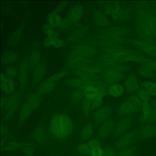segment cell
<instances>
[{"label": "cell", "instance_id": "obj_1", "mask_svg": "<svg viewBox=\"0 0 156 156\" xmlns=\"http://www.w3.org/2000/svg\"><path fill=\"white\" fill-rule=\"evenodd\" d=\"M49 128L50 132L54 138L63 140L69 137L72 133L73 125L68 115L63 113H57L51 118Z\"/></svg>", "mask_w": 156, "mask_h": 156}, {"label": "cell", "instance_id": "obj_2", "mask_svg": "<svg viewBox=\"0 0 156 156\" xmlns=\"http://www.w3.org/2000/svg\"><path fill=\"white\" fill-rule=\"evenodd\" d=\"M105 52L106 55L113 58L120 63L126 62L140 63L143 59V55L138 51L121 46L108 47L105 50Z\"/></svg>", "mask_w": 156, "mask_h": 156}, {"label": "cell", "instance_id": "obj_3", "mask_svg": "<svg viewBox=\"0 0 156 156\" xmlns=\"http://www.w3.org/2000/svg\"><path fill=\"white\" fill-rule=\"evenodd\" d=\"M139 20L146 26L156 38V17L146 2H139L136 7Z\"/></svg>", "mask_w": 156, "mask_h": 156}, {"label": "cell", "instance_id": "obj_4", "mask_svg": "<svg viewBox=\"0 0 156 156\" xmlns=\"http://www.w3.org/2000/svg\"><path fill=\"white\" fill-rule=\"evenodd\" d=\"M69 73L68 71L64 70L51 75L41 83L37 89V93L41 95L49 93L55 88L59 81Z\"/></svg>", "mask_w": 156, "mask_h": 156}, {"label": "cell", "instance_id": "obj_5", "mask_svg": "<svg viewBox=\"0 0 156 156\" xmlns=\"http://www.w3.org/2000/svg\"><path fill=\"white\" fill-rule=\"evenodd\" d=\"M122 43L138 49L151 57L156 58V45L135 39H124Z\"/></svg>", "mask_w": 156, "mask_h": 156}, {"label": "cell", "instance_id": "obj_6", "mask_svg": "<svg viewBox=\"0 0 156 156\" xmlns=\"http://www.w3.org/2000/svg\"><path fill=\"white\" fill-rule=\"evenodd\" d=\"M76 57L82 59L90 57L97 53V49L94 47L87 44H80L75 47L70 53Z\"/></svg>", "mask_w": 156, "mask_h": 156}, {"label": "cell", "instance_id": "obj_7", "mask_svg": "<svg viewBox=\"0 0 156 156\" xmlns=\"http://www.w3.org/2000/svg\"><path fill=\"white\" fill-rule=\"evenodd\" d=\"M20 97L18 94L13 93L9 97L5 98V102L3 108L6 110L5 118L9 119L16 112L19 103Z\"/></svg>", "mask_w": 156, "mask_h": 156}, {"label": "cell", "instance_id": "obj_8", "mask_svg": "<svg viewBox=\"0 0 156 156\" xmlns=\"http://www.w3.org/2000/svg\"><path fill=\"white\" fill-rule=\"evenodd\" d=\"M136 31L140 40L156 45V38L151 31L138 20L136 25Z\"/></svg>", "mask_w": 156, "mask_h": 156}, {"label": "cell", "instance_id": "obj_9", "mask_svg": "<svg viewBox=\"0 0 156 156\" xmlns=\"http://www.w3.org/2000/svg\"><path fill=\"white\" fill-rule=\"evenodd\" d=\"M29 68L28 59L24 58L22 59L20 64L18 72L19 83L22 89L25 88L28 85Z\"/></svg>", "mask_w": 156, "mask_h": 156}, {"label": "cell", "instance_id": "obj_10", "mask_svg": "<svg viewBox=\"0 0 156 156\" xmlns=\"http://www.w3.org/2000/svg\"><path fill=\"white\" fill-rule=\"evenodd\" d=\"M122 73L114 70L105 69L102 75L103 82L108 87L118 83L124 78Z\"/></svg>", "mask_w": 156, "mask_h": 156}, {"label": "cell", "instance_id": "obj_11", "mask_svg": "<svg viewBox=\"0 0 156 156\" xmlns=\"http://www.w3.org/2000/svg\"><path fill=\"white\" fill-rule=\"evenodd\" d=\"M84 12V9L81 5L78 4L74 5L68 11L67 19L70 23H76L81 19Z\"/></svg>", "mask_w": 156, "mask_h": 156}, {"label": "cell", "instance_id": "obj_12", "mask_svg": "<svg viewBox=\"0 0 156 156\" xmlns=\"http://www.w3.org/2000/svg\"><path fill=\"white\" fill-rule=\"evenodd\" d=\"M136 134L135 130L128 132L121 136L116 142L115 147L118 150L126 148L131 143Z\"/></svg>", "mask_w": 156, "mask_h": 156}, {"label": "cell", "instance_id": "obj_13", "mask_svg": "<svg viewBox=\"0 0 156 156\" xmlns=\"http://www.w3.org/2000/svg\"><path fill=\"white\" fill-rule=\"evenodd\" d=\"M112 111L111 108L108 106L101 107L97 110L93 116L95 124L98 125L104 122L109 116Z\"/></svg>", "mask_w": 156, "mask_h": 156}, {"label": "cell", "instance_id": "obj_14", "mask_svg": "<svg viewBox=\"0 0 156 156\" xmlns=\"http://www.w3.org/2000/svg\"><path fill=\"white\" fill-rule=\"evenodd\" d=\"M96 82V81H95ZM95 82L90 81L83 78H77L70 79L65 81L64 84L67 87L82 89L92 84Z\"/></svg>", "mask_w": 156, "mask_h": 156}, {"label": "cell", "instance_id": "obj_15", "mask_svg": "<svg viewBox=\"0 0 156 156\" xmlns=\"http://www.w3.org/2000/svg\"><path fill=\"white\" fill-rule=\"evenodd\" d=\"M0 79L1 87L2 91L7 94H11L14 93L15 85L12 80L3 73L1 74Z\"/></svg>", "mask_w": 156, "mask_h": 156}, {"label": "cell", "instance_id": "obj_16", "mask_svg": "<svg viewBox=\"0 0 156 156\" xmlns=\"http://www.w3.org/2000/svg\"><path fill=\"white\" fill-rule=\"evenodd\" d=\"M140 109L125 101L118 108L117 114L120 116L128 115L139 111Z\"/></svg>", "mask_w": 156, "mask_h": 156}, {"label": "cell", "instance_id": "obj_17", "mask_svg": "<svg viewBox=\"0 0 156 156\" xmlns=\"http://www.w3.org/2000/svg\"><path fill=\"white\" fill-rule=\"evenodd\" d=\"M133 123V120L130 117L125 118L121 120L116 126L114 134L116 136L121 135L127 131Z\"/></svg>", "mask_w": 156, "mask_h": 156}, {"label": "cell", "instance_id": "obj_18", "mask_svg": "<svg viewBox=\"0 0 156 156\" xmlns=\"http://www.w3.org/2000/svg\"><path fill=\"white\" fill-rule=\"evenodd\" d=\"M19 55L16 51L8 50L5 51L1 56L2 63L5 65L13 63L19 59Z\"/></svg>", "mask_w": 156, "mask_h": 156}, {"label": "cell", "instance_id": "obj_19", "mask_svg": "<svg viewBox=\"0 0 156 156\" xmlns=\"http://www.w3.org/2000/svg\"><path fill=\"white\" fill-rule=\"evenodd\" d=\"M127 30L122 27H112L106 29L104 32L105 36L113 38H119L128 33Z\"/></svg>", "mask_w": 156, "mask_h": 156}, {"label": "cell", "instance_id": "obj_20", "mask_svg": "<svg viewBox=\"0 0 156 156\" xmlns=\"http://www.w3.org/2000/svg\"><path fill=\"white\" fill-rule=\"evenodd\" d=\"M34 110L33 106L25 101L20 110L19 116V122L22 123L26 121Z\"/></svg>", "mask_w": 156, "mask_h": 156}, {"label": "cell", "instance_id": "obj_21", "mask_svg": "<svg viewBox=\"0 0 156 156\" xmlns=\"http://www.w3.org/2000/svg\"><path fill=\"white\" fill-rule=\"evenodd\" d=\"M115 126V123L113 121L109 120L105 122L99 129L98 136L102 138L106 137L112 131Z\"/></svg>", "mask_w": 156, "mask_h": 156}, {"label": "cell", "instance_id": "obj_22", "mask_svg": "<svg viewBox=\"0 0 156 156\" xmlns=\"http://www.w3.org/2000/svg\"><path fill=\"white\" fill-rule=\"evenodd\" d=\"M125 86L126 90L129 93H133L137 91L139 86L137 78L133 73L129 74L126 79Z\"/></svg>", "mask_w": 156, "mask_h": 156}, {"label": "cell", "instance_id": "obj_23", "mask_svg": "<svg viewBox=\"0 0 156 156\" xmlns=\"http://www.w3.org/2000/svg\"><path fill=\"white\" fill-rule=\"evenodd\" d=\"M138 134L144 139L153 137L156 136V126L151 124L145 125L139 129Z\"/></svg>", "mask_w": 156, "mask_h": 156}, {"label": "cell", "instance_id": "obj_24", "mask_svg": "<svg viewBox=\"0 0 156 156\" xmlns=\"http://www.w3.org/2000/svg\"><path fill=\"white\" fill-rule=\"evenodd\" d=\"M22 26L18 27L7 41V44L10 47H15L18 44L23 32Z\"/></svg>", "mask_w": 156, "mask_h": 156}, {"label": "cell", "instance_id": "obj_25", "mask_svg": "<svg viewBox=\"0 0 156 156\" xmlns=\"http://www.w3.org/2000/svg\"><path fill=\"white\" fill-rule=\"evenodd\" d=\"M76 69L84 71L95 74L101 75L104 73L105 69L103 67L97 64H90L80 66L76 67Z\"/></svg>", "mask_w": 156, "mask_h": 156}, {"label": "cell", "instance_id": "obj_26", "mask_svg": "<svg viewBox=\"0 0 156 156\" xmlns=\"http://www.w3.org/2000/svg\"><path fill=\"white\" fill-rule=\"evenodd\" d=\"M72 73L77 76L87 80L95 82L99 81L101 77V75L92 74L82 70L76 69Z\"/></svg>", "mask_w": 156, "mask_h": 156}, {"label": "cell", "instance_id": "obj_27", "mask_svg": "<svg viewBox=\"0 0 156 156\" xmlns=\"http://www.w3.org/2000/svg\"><path fill=\"white\" fill-rule=\"evenodd\" d=\"M95 82L86 87L83 90L84 97L91 100L101 96L98 90L95 85Z\"/></svg>", "mask_w": 156, "mask_h": 156}, {"label": "cell", "instance_id": "obj_28", "mask_svg": "<svg viewBox=\"0 0 156 156\" xmlns=\"http://www.w3.org/2000/svg\"><path fill=\"white\" fill-rule=\"evenodd\" d=\"M46 72V68L43 64H40L34 69L33 74V82L37 83L43 78Z\"/></svg>", "mask_w": 156, "mask_h": 156}, {"label": "cell", "instance_id": "obj_29", "mask_svg": "<svg viewBox=\"0 0 156 156\" xmlns=\"http://www.w3.org/2000/svg\"><path fill=\"white\" fill-rule=\"evenodd\" d=\"M44 45L47 47H53L60 48L63 46V41L58 37H47L44 41Z\"/></svg>", "mask_w": 156, "mask_h": 156}, {"label": "cell", "instance_id": "obj_30", "mask_svg": "<svg viewBox=\"0 0 156 156\" xmlns=\"http://www.w3.org/2000/svg\"><path fill=\"white\" fill-rule=\"evenodd\" d=\"M94 17L96 24L98 26L106 27L110 24V22L108 19L100 11H95L94 13Z\"/></svg>", "mask_w": 156, "mask_h": 156}, {"label": "cell", "instance_id": "obj_31", "mask_svg": "<svg viewBox=\"0 0 156 156\" xmlns=\"http://www.w3.org/2000/svg\"><path fill=\"white\" fill-rule=\"evenodd\" d=\"M41 55L39 51L34 50L30 53L28 59L30 68L34 69L40 63Z\"/></svg>", "mask_w": 156, "mask_h": 156}, {"label": "cell", "instance_id": "obj_32", "mask_svg": "<svg viewBox=\"0 0 156 156\" xmlns=\"http://www.w3.org/2000/svg\"><path fill=\"white\" fill-rule=\"evenodd\" d=\"M26 101L32 105L35 110L40 106L42 98L41 95L37 93H32L27 96Z\"/></svg>", "mask_w": 156, "mask_h": 156}, {"label": "cell", "instance_id": "obj_33", "mask_svg": "<svg viewBox=\"0 0 156 156\" xmlns=\"http://www.w3.org/2000/svg\"><path fill=\"white\" fill-rule=\"evenodd\" d=\"M124 90L123 86L120 84L117 83L109 87L108 94L114 98H118L122 95Z\"/></svg>", "mask_w": 156, "mask_h": 156}, {"label": "cell", "instance_id": "obj_34", "mask_svg": "<svg viewBox=\"0 0 156 156\" xmlns=\"http://www.w3.org/2000/svg\"><path fill=\"white\" fill-rule=\"evenodd\" d=\"M47 19L48 24L54 28L58 27L62 20L59 13L54 11L49 14Z\"/></svg>", "mask_w": 156, "mask_h": 156}, {"label": "cell", "instance_id": "obj_35", "mask_svg": "<svg viewBox=\"0 0 156 156\" xmlns=\"http://www.w3.org/2000/svg\"><path fill=\"white\" fill-rule=\"evenodd\" d=\"M87 31V28L85 27L79 28L69 36L68 40L71 42L77 41L84 36Z\"/></svg>", "mask_w": 156, "mask_h": 156}, {"label": "cell", "instance_id": "obj_36", "mask_svg": "<svg viewBox=\"0 0 156 156\" xmlns=\"http://www.w3.org/2000/svg\"><path fill=\"white\" fill-rule=\"evenodd\" d=\"M93 132V124L91 122H89L85 126L82 130L81 133V139L83 141L88 140L92 136Z\"/></svg>", "mask_w": 156, "mask_h": 156}, {"label": "cell", "instance_id": "obj_37", "mask_svg": "<svg viewBox=\"0 0 156 156\" xmlns=\"http://www.w3.org/2000/svg\"><path fill=\"white\" fill-rule=\"evenodd\" d=\"M84 97L83 90L81 89L76 88L71 92L70 99L72 103L75 104L82 101Z\"/></svg>", "mask_w": 156, "mask_h": 156}, {"label": "cell", "instance_id": "obj_38", "mask_svg": "<svg viewBox=\"0 0 156 156\" xmlns=\"http://www.w3.org/2000/svg\"><path fill=\"white\" fill-rule=\"evenodd\" d=\"M81 108L84 115L88 119L91 112V100L84 97L81 101Z\"/></svg>", "mask_w": 156, "mask_h": 156}, {"label": "cell", "instance_id": "obj_39", "mask_svg": "<svg viewBox=\"0 0 156 156\" xmlns=\"http://www.w3.org/2000/svg\"><path fill=\"white\" fill-rule=\"evenodd\" d=\"M42 31L47 37H58V33L54 28L48 24H44L42 27Z\"/></svg>", "mask_w": 156, "mask_h": 156}, {"label": "cell", "instance_id": "obj_40", "mask_svg": "<svg viewBox=\"0 0 156 156\" xmlns=\"http://www.w3.org/2000/svg\"><path fill=\"white\" fill-rule=\"evenodd\" d=\"M141 85L150 95L156 96V83L151 81H145Z\"/></svg>", "mask_w": 156, "mask_h": 156}, {"label": "cell", "instance_id": "obj_41", "mask_svg": "<svg viewBox=\"0 0 156 156\" xmlns=\"http://www.w3.org/2000/svg\"><path fill=\"white\" fill-rule=\"evenodd\" d=\"M151 107V104L148 102H143L141 107L143 115L140 119V122H143L147 117L152 109Z\"/></svg>", "mask_w": 156, "mask_h": 156}, {"label": "cell", "instance_id": "obj_42", "mask_svg": "<svg viewBox=\"0 0 156 156\" xmlns=\"http://www.w3.org/2000/svg\"><path fill=\"white\" fill-rule=\"evenodd\" d=\"M27 143H20L15 141L9 142L4 148L5 151H11L17 149L21 147L29 145Z\"/></svg>", "mask_w": 156, "mask_h": 156}, {"label": "cell", "instance_id": "obj_43", "mask_svg": "<svg viewBox=\"0 0 156 156\" xmlns=\"http://www.w3.org/2000/svg\"><path fill=\"white\" fill-rule=\"evenodd\" d=\"M33 135L34 139L39 142H43L45 139V136L44 130L40 126H38L35 129Z\"/></svg>", "mask_w": 156, "mask_h": 156}, {"label": "cell", "instance_id": "obj_44", "mask_svg": "<svg viewBox=\"0 0 156 156\" xmlns=\"http://www.w3.org/2000/svg\"><path fill=\"white\" fill-rule=\"evenodd\" d=\"M138 72L142 76L147 78H153L156 76V74L153 71L142 66L138 69Z\"/></svg>", "mask_w": 156, "mask_h": 156}, {"label": "cell", "instance_id": "obj_45", "mask_svg": "<svg viewBox=\"0 0 156 156\" xmlns=\"http://www.w3.org/2000/svg\"><path fill=\"white\" fill-rule=\"evenodd\" d=\"M130 68V67L129 65L120 63L108 67L106 68L105 69H112L122 73H123L128 70Z\"/></svg>", "mask_w": 156, "mask_h": 156}, {"label": "cell", "instance_id": "obj_46", "mask_svg": "<svg viewBox=\"0 0 156 156\" xmlns=\"http://www.w3.org/2000/svg\"><path fill=\"white\" fill-rule=\"evenodd\" d=\"M103 98L98 96L91 100V111L96 110L101 107L103 102Z\"/></svg>", "mask_w": 156, "mask_h": 156}, {"label": "cell", "instance_id": "obj_47", "mask_svg": "<svg viewBox=\"0 0 156 156\" xmlns=\"http://www.w3.org/2000/svg\"><path fill=\"white\" fill-rule=\"evenodd\" d=\"M125 101L128 102L136 107L140 109L142 105V102L138 97L135 95H132L128 97L126 99Z\"/></svg>", "mask_w": 156, "mask_h": 156}, {"label": "cell", "instance_id": "obj_48", "mask_svg": "<svg viewBox=\"0 0 156 156\" xmlns=\"http://www.w3.org/2000/svg\"><path fill=\"white\" fill-rule=\"evenodd\" d=\"M18 74L17 69L13 66H9L5 70V75L7 77L12 79L16 77Z\"/></svg>", "mask_w": 156, "mask_h": 156}, {"label": "cell", "instance_id": "obj_49", "mask_svg": "<svg viewBox=\"0 0 156 156\" xmlns=\"http://www.w3.org/2000/svg\"><path fill=\"white\" fill-rule=\"evenodd\" d=\"M91 149L88 144L82 143L80 144L78 147V151L81 154L87 155L90 154Z\"/></svg>", "mask_w": 156, "mask_h": 156}, {"label": "cell", "instance_id": "obj_50", "mask_svg": "<svg viewBox=\"0 0 156 156\" xmlns=\"http://www.w3.org/2000/svg\"><path fill=\"white\" fill-rule=\"evenodd\" d=\"M142 66L153 71L156 70V60L150 58L142 64Z\"/></svg>", "mask_w": 156, "mask_h": 156}, {"label": "cell", "instance_id": "obj_51", "mask_svg": "<svg viewBox=\"0 0 156 156\" xmlns=\"http://www.w3.org/2000/svg\"><path fill=\"white\" fill-rule=\"evenodd\" d=\"M134 152V149L132 148H125L120 150L117 156H133Z\"/></svg>", "mask_w": 156, "mask_h": 156}, {"label": "cell", "instance_id": "obj_52", "mask_svg": "<svg viewBox=\"0 0 156 156\" xmlns=\"http://www.w3.org/2000/svg\"><path fill=\"white\" fill-rule=\"evenodd\" d=\"M138 96L140 99L144 102H148L150 99V95L145 90H140L138 93Z\"/></svg>", "mask_w": 156, "mask_h": 156}, {"label": "cell", "instance_id": "obj_53", "mask_svg": "<svg viewBox=\"0 0 156 156\" xmlns=\"http://www.w3.org/2000/svg\"><path fill=\"white\" fill-rule=\"evenodd\" d=\"M143 122H156V110L154 109H152L148 116Z\"/></svg>", "mask_w": 156, "mask_h": 156}, {"label": "cell", "instance_id": "obj_54", "mask_svg": "<svg viewBox=\"0 0 156 156\" xmlns=\"http://www.w3.org/2000/svg\"><path fill=\"white\" fill-rule=\"evenodd\" d=\"M103 151L104 153L102 156H117L115 151L111 147H106Z\"/></svg>", "mask_w": 156, "mask_h": 156}, {"label": "cell", "instance_id": "obj_55", "mask_svg": "<svg viewBox=\"0 0 156 156\" xmlns=\"http://www.w3.org/2000/svg\"><path fill=\"white\" fill-rule=\"evenodd\" d=\"M104 151L100 147L91 149L90 154V156H102Z\"/></svg>", "mask_w": 156, "mask_h": 156}, {"label": "cell", "instance_id": "obj_56", "mask_svg": "<svg viewBox=\"0 0 156 156\" xmlns=\"http://www.w3.org/2000/svg\"><path fill=\"white\" fill-rule=\"evenodd\" d=\"M68 5V2L67 1H62L57 5L54 11L59 13L65 9Z\"/></svg>", "mask_w": 156, "mask_h": 156}, {"label": "cell", "instance_id": "obj_57", "mask_svg": "<svg viewBox=\"0 0 156 156\" xmlns=\"http://www.w3.org/2000/svg\"><path fill=\"white\" fill-rule=\"evenodd\" d=\"M23 151L25 156H33L34 153V148L29 145L24 147Z\"/></svg>", "mask_w": 156, "mask_h": 156}, {"label": "cell", "instance_id": "obj_58", "mask_svg": "<svg viewBox=\"0 0 156 156\" xmlns=\"http://www.w3.org/2000/svg\"><path fill=\"white\" fill-rule=\"evenodd\" d=\"M87 144L90 149L100 147L101 146V143L100 141L95 139L91 140Z\"/></svg>", "mask_w": 156, "mask_h": 156}, {"label": "cell", "instance_id": "obj_59", "mask_svg": "<svg viewBox=\"0 0 156 156\" xmlns=\"http://www.w3.org/2000/svg\"><path fill=\"white\" fill-rule=\"evenodd\" d=\"M70 23L67 19H62L61 23L58 27L60 30H64L67 29Z\"/></svg>", "mask_w": 156, "mask_h": 156}, {"label": "cell", "instance_id": "obj_60", "mask_svg": "<svg viewBox=\"0 0 156 156\" xmlns=\"http://www.w3.org/2000/svg\"><path fill=\"white\" fill-rule=\"evenodd\" d=\"M1 133L3 135H5L8 133L7 128L3 126H2L1 127Z\"/></svg>", "mask_w": 156, "mask_h": 156}, {"label": "cell", "instance_id": "obj_61", "mask_svg": "<svg viewBox=\"0 0 156 156\" xmlns=\"http://www.w3.org/2000/svg\"><path fill=\"white\" fill-rule=\"evenodd\" d=\"M151 105L153 109L156 110V99L152 101Z\"/></svg>", "mask_w": 156, "mask_h": 156}]
</instances>
